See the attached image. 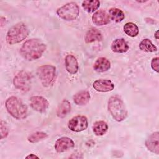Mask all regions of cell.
<instances>
[{"mask_svg": "<svg viewBox=\"0 0 159 159\" xmlns=\"http://www.w3.org/2000/svg\"><path fill=\"white\" fill-rule=\"evenodd\" d=\"M46 50V45L38 39H30L22 45L20 53L28 61L35 60L40 58Z\"/></svg>", "mask_w": 159, "mask_h": 159, "instance_id": "cell-1", "label": "cell"}, {"mask_svg": "<svg viewBox=\"0 0 159 159\" xmlns=\"http://www.w3.org/2000/svg\"><path fill=\"white\" fill-rule=\"evenodd\" d=\"M5 106L9 114L16 119L22 120L27 116V106L16 96L8 98L6 101Z\"/></svg>", "mask_w": 159, "mask_h": 159, "instance_id": "cell-2", "label": "cell"}, {"mask_svg": "<svg viewBox=\"0 0 159 159\" xmlns=\"http://www.w3.org/2000/svg\"><path fill=\"white\" fill-rule=\"evenodd\" d=\"M108 110L113 117L117 122H122L127 116V111L123 101L117 96H111L108 101Z\"/></svg>", "mask_w": 159, "mask_h": 159, "instance_id": "cell-3", "label": "cell"}, {"mask_svg": "<svg viewBox=\"0 0 159 159\" xmlns=\"http://www.w3.org/2000/svg\"><path fill=\"white\" fill-rule=\"evenodd\" d=\"M29 34V29L25 24L17 23L8 30L6 37V42L9 45L19 43L25 39Z\"/></svg>", "mask_w": 159, "mask_h": 159, "instance_id": "cell-4", "label": "cell"}, {"mask_svg": "<svg viewBox=\"0 0 159 159\" xmlns=\"http://www.w3.org/2000/svg\"><path fill=\"white\" fill-rule=\"evenodd\" d=\"M37 75L42 84L45 87H48L55 80L56 68L51 65L40 66L37 70Z\"/></svg>", "mask_w": 159, "mask_h": 159, "instance_id": "cell-5", "label": "cell"}, {"mask_svg": "<svg viewBox=\"0 0 159 159\" xmlns=\"http://www.w3.org/2000/svg\"><path fill=\"white\" fill-rule=\"evenodd\" d=\"M57 14L61 19L71 21L76 19L80 14V9L75 2L66 3L57 10Z\"/></svg>", "mask_w": 159, "mask_h": 159, "instance_id": "cell-6", "label": "cell"}, {"mask_svg": "<svg viewBox=\"0 0 159 159\" xmlns=\"http://www.w3.org/2000/svg\"><path fill=\"white\" fill-rule=\"evenodd\" d=\"M14 86L24 92L30 90L31 86V75L25 71L19 72L14 78Z\"/></svg>", "mask_w": 159, "mask_h": 159, "instance_id": "cell-7", "label": "cell"}, {"mask_svg": "<svg viewBox=\"0 0 159 159\" xmlns=\"http://www.w3.org/2000/svg\"><path fill=\"white\" fill-rule=\"evenodd\" d=\"M88 125L87 117L84 116L78 115L72 117L68 123V129L75 132H80L87 129Z\"/></svg>", "mask_w": 159, "mask_h": 159, "instance_id": "cell-8", "label": "cell"}, {"mask_svg": "<svg viewBox=\"0 0 159 159\" xmlns=\"http://www.w3.org/2000/svg\"><path fill=\"white\" fill-rule=\"evenodd\" d=\"M29 102L30 106L34 110L41 113L45 112L49 106L48 101L40 96H33L30 97Z\"/></svg>", "mask_w": 159, "mask_h": 159, "instance_id": "cell-9", "label": "cell"}, {"mask_svg": "<svg viewBox=\"0 0 159 159\" xmlns=\"http://www.w3.org/2000/svg\"><path fill=\"white\" fill-rule=\"evenodd\" d=\"M75 147L73 140L68 137H62L58 139L55 143V149L58 153L66 152Z\"/></svg>", "mask_w": 159, "mask_h": 159, "instance_id": "cell-10", "label": "cell"}, {"mask_svg": "<svg viewBox=\"0 0 159 159\" xmlns=\"http://www.w3.org/2000/svg\"><path fill=\"white\" fill-rule=\"evenodd\" d=\"M145 146L151 152L159 154V133L155 132L150 134L145 140Z\"/></svg>", "mask_w": 159, "mask_h": 159, "instance_id": "cell-11", "label": "cell"}, {"mask_svg": "<svg viewBox=\"0 0 159 159\" xmlns=\"http://www.w3.org/2000/svg\"><path fill=\"white\" fill-rule=\"evenodd\" d=\"M94 89L98 92H109L114 89V84L109 80L99 79L96 80L93 84Z\"/></svg>", "mask_w": 159, "mask_h": 159, "instance_id": "cell-12", "label": "cell"}, {"mask_svg": "<svg viewBox=\"0 0 159 159\" xmlns=\"http://www.w3.org/2000/svg\"><path fill=\"white\" fill-rule=\"evenodd\" d=\"M93 22L99 26L106 25L110 22V17L108 14L104 10L96 11L92 16Z\"/></svg>", "mask_w": 159, "mask_h": 159, "instance_id": "cell-13", "label": "cell"}, {"mask_svg": "<svg viewBox=\"0 0 159 159\" xmlns=\"http://www.w3.org/2000/svg\"><path fill=\"white\" fill-rule=\"evenodd\" d=\"M65 63L66 70L71 75H75L78 71V63L76 57H75V56H73V55L69 54L65 57Z\"/></svg>", "mask_w": 159, "mask_h": 159, "instance_id": "cell-14", "label": "cell"}, {"mask_svg": "<svg viewBox=\"0 0 159 159\" xmlns=\"http://www.w3.org/2000/svg\"><path fill=\"white\" fill-rule=\"evenodd\" d=\"M129 48L127 42L122 38L116 39L111 44V50L112 52L118 53H125Z\"/></svg>", "mask_w": 159, "mask_h": 159, "instance_id": "cell-15", "label": "cell"}, {"mask_svg": "<svg viewBox=\"0 0 159 159\" xmlns=\"http://www.w3.org/2000/svg\"><path fill=\"white\" fill-rule=\"evenodd\" d=\"M91 96L88 91L83 90L76 93L73 96V101L78 106H84L88 104L90 100Z\"/></svg>", "mask_w": 159, "mask_h": 159, "instance_id": "cell-16", "label": "cell"}, {"mask_svg": "<svg viewBox=\"0 0 159 159\" xmlns=\"http://www.w3.org/2000/svg\"><path fill=\"white\" fill-rule=\"evenodd\" d=\"M94 70L98 72L107 71L111 68L110 61L104 57L98 58L93 65Z\"/></svg>", "mask_w": 159, "mask_h": 159, "instance_id": "cell-17", "label": "cell"}, {"mask_svg": "<svg viewBox=\"0 0 159 159\" xmlns=\"http://www.w3.org/2000/svg\"><path fill=\"white\" fill-rule=\"evenodd\" d=\"M71 111V104L70 102L66 99H63L58 105L56 114L60 118H64Z\"/></svg>", "mask_w": 159, "mask_h": 159, "instance_id": "cell-18", "label": "cell"}, {"mask_svg": "<svg viewBox=\"0 0 159 159\" xmlns=\"http://www.w3.org/2000/svg\"><path fill=\"white\" fill-rule=\"evenodd\" d=\"M102 39V36L99 30L96 29H90L86 34L84 40L86 43H89L96 41H101Z\"/></svg>", "mask_w": 159, "mask_h": 159, "instance_id": "cell-19", "label": "cell"}, {"mask_svg": "<svg viewBox=\"0 0 159 159\" xmlns=\"http://www.w3.org/2000/svg\"><path fill=\"white\" fill-rule=\"evenodd\" d=\"M108 130L107 124L103 120L96 121L93 125V131L96 136L104 135Z\"/></svg>", "mask_w": 159, "mask_h": 159, "instance_id": "cell-20", "label": "cell"}, {"mask_svg": "<svg viewBox=\"0 0 159 159\" xmlns=\"http://www.w3.org/2000/svg\"><path fill=\"white\" fill-rule=\"evenodd\" d=\"M109 17L116 22H120L125 18L124 12L118 8L112 7L109 10Z\"/></svg>", "mask_w": 159, "mask_h": 159, "instance_id": "cell-21", "label": "cell"}, {"mask_svg": "<svg viewBox=\"0 0 159 159\" xmlns=\"http://www.w3.org/2000/svg\"><path fill=\"white\" fill-rule=\"evenodd\" d=\"M100 6V2L98 0L84 1L82 2L83 8L88 12L91 13L95 12Z\"/></svg>", "mask_w": 159, "mask_h": 159, "instance_id": "cell-22", "label": "cell"}, {"mask_svg": "<svg viewBox=\"0 0 159 159\" xmlns=\"http://www.w3.org/2000/svg\"><path fill=\"white\" fill-rule=\"evenodd\" d=\"M139 48L141 50L146 52H154L157 51V47L153 45L152 41L148 39L142 40L139 44Z\"/></svg>", "mask_w": 159, "mask_h": 159, "instance_id": "cell-23", "label": "cell"}, {"mask_svg": "<svg viewBox=\"0 0 159 159\" xmlns=\"http://www.w3.org/2000/svg\"><path fill=\"white\" fill-rule=\"evenodd\" d=\"M124 32L129 37H134L139 34V27L133 22H127L124 26Z\"/></svg>", "mask_w": 159, "mask_h": 159, "instance_id": "cell-24", "label": "cell"}, {"mask_svg": "<svg viewBox=\"0 0 159 159\" xmlns=\"http://www.w3.org/2000/svg\"><path fill=\"white\" fill-rule=\"evenodd\" d=\"M48 137V134L44 132H35L30 135H29L27 137V140L32 143H35L39 142Z\"/></svg>", "mask_w": 159, "mask_h": 159, "instance_id": "cell-25", "label": "cell"}, {"mask_svg": "<svg viewBox=\"0 0 159 159\" xmlns=\"http://www.w3.org/2000/svg\"><path fill=\"white\" fill-rule=\"evenodd\" d=\"M0 131H1V139H3L4 138H6L9 134L8 128L5 123V122L1 120L0 123Z\"/></svg>", "mask_w": 159, "mask_h": 159, "instance_id": "cell-26", "label": "cell"}, {"mask_svg": "<svg viewBox=\"0 0 159 159\" xmlns=\"http://www.w3.org/2000/svg\"><path fill=\"white\" fill-rule=\"evenodd\" d=\"M158 57L153 58L151 61V67L156 72H158Z\"/></svg>", "mask_w": 159, "mask_h": 159, "instance_id": "cell-27", "label": "cell"}, {"mask_svg": "<svg viewBox=\"0 0 159 159\" xmlns=\"http://www.w3.org/2000/svg\"><path fill=\"white\" fill-rule=\"evenodd\" d=\"M25 158H39V157H38L36 155L33 154V153L29 154V155H27Z\"/></svg>", "mask_w": 159, "mask_h": 159, "instance_id": "cell-28", "label": "cell"}, {"mask_svg": "<svg viewBox=\"0 0 159 159\" xmlns=\"http://www.w3.org/2000/svg\"><path fill=\"white\" fill-rule=\"evenodd\" d=\"M154 36H155V38L156 39H158V30H157L156 32H155V35H154Z\"/></svg>", "mask_w": 159, "mask_h": 159, "instance_id": "cell-29", "label": "cell"}]
</instances>
